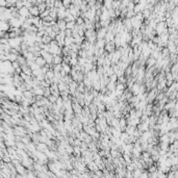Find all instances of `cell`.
Returning a JSON list of instances; mask_svg holds the SVG:
<instances>
[{"label": "cell", "instance_id": "cell-1", "mask_svg": "<svg viewBox=\"0 0 178 178\" xmlns=\"http://www.w3.org/2000/svg\"><path fill=\"white\" fill-rule=\"evenodd\" d=\"M20 15H21L22 17H25L26 18L27 16H28L29 14H30V12H29V9H28V7H26V6H22L21 8H20Z\"/></svg>", "mask_w": 178, "mask_h": 178}, {"label": "cell", "instance_id": "cell-2", "mask_svg": "<svg viewBox=\"0 0 178 178\" xmlns=\"http://www.w3.org/2000/svg\"><path fill=\"white\" fill-rule=\"evenodd\" d=\"M36 62L37 65H39L40 67H44V66H46V64H47V62H46V59L44 58L43 56H39V57H37V59H36Z\"/></svg>", "mask_w": 178, "mask_h": 178}, {"label": "cell", "instance_id": "cell-3", "mask_svg": "<svg viewBox=\"0 0 178 178\" xmlns=\"http://www.w3.org/2000/svg\"><path fill=\"white\" fill-rule=\"evenodd\" d=\"M106 33H107L106 29H105V28H101V30H99L98 34H97V37H98L99 40H101V39H103V37L106 36Z\"/></svg>", "mask_w": 178, "mask_h": 178}, {"label": "cell", "instance_id": "cell-4", "mask_svg": "<svg viewBox=\"0 0 178 178\" xmlns=\"http://www.w3.org/2000/svg\"><path fill=\"white\" fill-rule=\"evenodd\" d=\"M62 70H64L67 74H69L70 72L72 71V69H71V67H70L69 64H67V62H62Z\"/></svg>", "mask_w": 178, "mask_h": 178}, {"label": "cell", "instance_id": "cell-5", "mask_svg": "<svg viewBox=\"0 0 178 178\" xmlns=\"http://www.w3.org/2000/svg\"><path fill=\"white\" fill-rule=\"evenodd\" d=\"M37 149L39 150V151H43V152H46L47 150V147H46V145L44 144V143H40V144H37Z\"/></svg>", "mask_w": 178, "mask_h": 178}, {"label": "cell", "instance_id": "cell-6", "mask_svg": "<svg viewBox=\"0 0 178 178\" xmlns=\"http://www.w3.org/2000/svg\"><path fill=\"white\" fill-rule=\"evenodd\" d=\"M62 58L61 56H59V54H57V55H54L53 57V64L54 65H58V64H62Z\"/></svg>", "mask_w": 178, "mask_h": 178}, {"label": "cell", "instance_id": "cell-7", "mask_svg": "<svg viewBox=\"0 0 178 178\" xmlns=\"http://www.w3.org/2000/svg\"><path fill=\"white\" fill-rule=\"evenodd\" d=\"M29 12H30V14L32 15V16H37L39 15V12H40V9H39V7H30V9H29Z\"/></svg>", "mask_w": 178, "mask_h": 178}, {"label": "cell", "instance_id": "cell-8", "mask_svg": "<svg viewBox=\"0 0 178 178\" xmlns=\"http://www.w3.org/2000/svg\"><path fill=\"white\" fill-rule=\"evenodd\" d=\"M26 146H27V149H28L30 152H36L37 147L34 146V144H33V143H28V144H27Z\"/></svg>", "mask_w": 178, "mask_h": 178}, {"label": "cell", "instance_id": "cell-9", "mask_svg": "<svg viewBox=\"0 0 178 178\" xmlns=\"http://www.w3.org/2000/svg\"><path fill=\"white\" fill-rule=\"evenodd\" d=\"M133 87H132V92H133V94H140V90H141V87L139 86V84H134V86H132Z\"/></svg>", "mask_w": 178, "mask_h": 178}, {"label": "cell", "instance_id": "cell-10", "mask_svg": "<svg viewBox=\"0 0 178 178\" xmlns=\"http://www.w3.org/2000/svg\"><path fill=\"white\" fill-rule=\"evenodd\" d=\"M105 42L106 41H104L103 39H101V40H99L98 42H97V48H104L105 47Z\"/></svg>", "mask_w": 178, "mask_h": 178}, {"label": "cell", "instance_id": "cell-11", "mask_svg": "<svg viewBox=\"0 0 178 178\" xmlns=\"http://www.w3.org/2000/svg\"><path fill=\"white\" fill-rule=\"evenodd\" d=\"M67 28L69 29H74V22H69V23H67Z\"/></svg>", "mask_w": 178, "mask_h": 178}, {"label": "cell", "instance_id": "cell-12", "mask_svg": "<svg viewBox=\"0 0 178 178\" xmlns=\"http://www.w3.org/2000/svg\"><path fill=\"white\" fill-rule=\"evenodd\" d=\"M118 155H119V154H118V152L116 151V149H114V150H112V157H118Z\"/></svg>", "mask_w": 178, "mask_h": 178}, {"label": "cell", "instance_id": "cell-13", "mask_svg": "<svg viewBox=\"0 0 178 178\" xmlns=\"http://www.w3.org/2000/svg\"><path fill=\"white\" fill-rule=\"evenodd\" d=\"M153 64H154V59H153V58L148 59V65H149V66H152Z\"/></svg>", "mask_w": 178, "mask_h": 178}, {"label": "cell", "instance_id": "cell-14", "mask_svg": "<svg viewBox=\"0 0 178 178\" xmlns=\"http://www.w3.org/2000/svg\"><path fill=\"white\" fill-rule=\"evenodd\" d=\"M96 175H98V176H101V175H102V173H101V172H99L98 170H97V171H96Z\"/></svg>", "mask_w": 178, "mask_h": 178}]
</instances>
